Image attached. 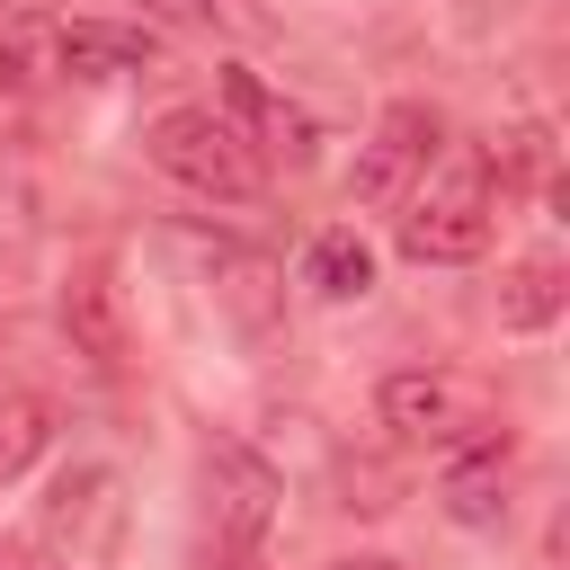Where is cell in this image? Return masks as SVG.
I'll list each match as a JSON object with an SVG mask.
<instances>
[{
	"mask_svg": "<svg viewBox=\"0 0 570 570\" xmlns=\"http://www.w3.org/2000/svg\"><path fill=\"white\" fill-rule=\"evenodd\" d=\"M499 232V187L481 169V142H445L428 160V178L401 196V258L419 267H463L481 258Z\"/></svg>",
	"mask_w": 570,
	"mask_h": 570,
	"instance_id": "6da1fadb",
	"label": "cell"
},
{
	"mask_svg": "<svg viewBox=\"0 0 570 570\" xmlns=\"http://www.w3.org/2000/svg\"><path fill=\"white\" fill-rule=\"evenodd\" d=\"M374 410H383V428L401 445H428V454H472V445L508 436L499 392L481 374H454V365H401V374H383Z\"/></svg>",
	"mask_w": 570,
	"mask_h": 570,
	"instance_id": "7a4b0ae2",
	"label": "cell"
},
{
	"mask_svg": "<svg viewBox=\"0 0 570 570\" xmlns=\"http://www.w3.org/2000/svg\"><path fill=\"white\" fill-rule=\"evenodd\" d=\"M142 151H151L160 178H178V187H196V196H223V205H240V196L267 187L258 151L223 125V107H160L151 134H142Z\"/></svg>",
	"mask_w": 570,
	"mask_h": 570,
	"instance_id": "3957f363",
	"label": "cell"
},
{
	"mask_svg": "<svg viewBox=\"0 0 570 570\" xmlns=\"http://www.w3.org/2000/svg\"><path fill=\"white\" fill-rule=\"evenodd\" d=\"M436 151H445V116L436 107H419V98L383 107L374 134H365V151H356V205H401L428 178Z\"/></svg>",
	"mask_w": 570,
	"mask_h": 570,
	"instance_id": "277c9868",
	"label": "cell"
},
{
	"mask_svg": "<svg viewBox=\"0 0 570 570\" xmlns=\"http://www.w3.org/2000/svg\"><path fill=\"white\" fill-rule=\"evenodd\" d=\"M53 321H62V338H71L80 365H98V374H125V365H134V321H125V294H116V276H107L98 258H80V267L62 276Z\"/></svg>",
	"mask_w": 570,
	"mask_h": 570,
	"instance_id": "5b68a950",
	"label": "cell"
},
{
	"mask_svg": "<svg viewBox=\"0 0 570 570\" xmlns=\"http://www.w3.org/2000/svg\"><path fill=\"white\" fill-rule=\"evenodd\" d=\"M151 53H160V36L125 27V18H36V62L71 71V80H116V71H142Z\"/></svg>",
	"mask_w": 570,
	"mask_h": 570,
	"instance_id": "8992f818",
	"label": "cell"
},
{
	"mask_svg": "<svg viewBox=\"0 0 570 570\" xmlns=\"http://www.w3.org/2000/svg\"><path fill=\"white\" fill-rule=\"evenodd\" d=\"M223 125L258 151V169H267V160L303 169V160H312V142H321V134H312V116H303L285 89H267L249 62H223Z\"/></svg>",
	"mask_w": 570,
	"mask_h": 570,
	"instance_id": "52a82bcc",
	"label": "cell"
},
{
	"mask_svg": "<svg viewBox=\"0 0 570 570\" xmlns=\"http://www.w3.org/2000/svg\"><path fill=\"white\" fill-rule=\"evenodd\" d=\"M205 490H214V525H223L232 543H258V534L276 525V499H285V481H276L240 436H214V445H205Z\"/></svg>",
	"mask_w": 570,
	"mask_h": 570,
	"instance_id": "ba28073f",
	"label": "cell"
},
{
	"mask_svg": "<svg viewBox=\"0 0 570 570\" xmlns=\"http://www.w3.org/2000/svg\"><path fill=\"white\" fill-rule=\"evenodd\" d=\"M205 267H214V303H223L249 338H267V330H276V312H285L276 267H267L258 249H240V240H214V249H205Z\"/></svg>",
	"mask_w": 570,
	"mask_h": 570,
	"instance_id": "9c48e42d",
	"label": "cell"
},
{
	"mask_svg": "<svg viewBox=\"0 0 570 570\" xmlns=\"http://www.w3.org/2000/svg\"><path fill=\"white\" fill-rule=\"evenodd\" d=\"M508 490H517L508 436L499 445H472V454H445V517L454 525H499L508 517Z\"/></svg>",
	"mask_w": 570,
	"mask_h": 570,
	"instance_id": "30bf717a",
	"label": "cell"
},
{
	"mask_svg": "<svg viewBox=\"0 0 570 570\" xmlns=\"http://www.w3.org/2000/svg\"><path fill=\"white\" fill-rule=\"evenodd\" d=\"M481 169H490V187H499V196H543V187H552V169H561L552 125H508L499 142H481Z\"/></svg>",
	"mask_w": 570,
	"mask_h": 570,
	"instance_id": "8fae6325",
	"label": "cell"
},
{
	"mask_svg": "<svg viewBox=\"0 0 570 570\" xmlns=\"http://www.w3.org/2000/svg\"><path fill=\"white\" fill-rule=\"evenodd\" d=\"M45 445H53V401L27 383H0V481H18Z\"/></svg>",
	"mask_w": 570,
	"mask_h": 570,
	"instance_id": "7c38bea8",
	"label": "cell"
},
{
	"mask_svg": "<svg viewBox=\"0 0 570 570\" xmlns=\"http://www.w3.org/2000/svg\"><path fill=\"white\" fill-rule=\"evenodd\" d=\"M303 285H312V294H330V303H347V294H365V285H374V249H365L356 232H321V240L303 249Z\"/></svg>",
	"mask_w": 570,
	"mask_h": 570,
	"instance_id": "4fadbf2b",
	"label": "cell"
},
{
	"mask_svg": "<svg viewBox=\"0 0 570 570\" xmlns=\"http://www.w3.org/2000/svg\"><path fill=\"white\" fill-rule=\"evenodd\" d=\"M561 294H570V285H561V258H552V249H543V258H517L508 285H499V321H508V330H543V321L561 312Z\"/></svg>",
	"mask_w": 570,
	"mask_h": 570,
	"instance_id": "5bb4252c",
	"label": "cell"
},
{
	"mask_svg": "<svg viewBox=\"0 0 570 570\" xmlns=\"http://www.w3.org/2000/svg\"><path fill=\"white\" fill-rule=\"evenodd\" d=\"M18 71H36V18H0V89Z\"/></svg>",
	"mask_w": 570,
	"mask_h": 570,
	"instance_id": "9a60e30c",
	"label": "cell"
},
{
	"mask_svg": "<svg viewBox=\"0 0 570 570\" xmlns=\"http://www.w3.org/2000/svg\"><path fill=\"white\" fill-rule=\"evenodd\" d=\"M0 570H36V543H18V534H0Z\"/></svg>",
	"mask_w": 570,
	"mask_h": 570,
	"instance_id": "2e32d148",
	"label": "cell"
},
{
	"mask_svg": "<svg viewBox=\"0 0 570 570\" xmlns=\"http://www.w3.org/2000/svg\"><path fill=\"white\" fill-rule=\"evenodd\" d=\"M151 9H160V18H205L214 0H151Z\"/></svg>",
	"mask_w": 570,
	"mask_h": 570,
	"instance_id": "e0dca14e",
	"label": "cell"
},
{
	"mask_svg": "<svg viewBox=\"0 0 570 570\" xmlns=\"http://www.w3.org/2000/svg\"><path fill=\"white\" fill-rule=\"evenodd\" d=\"M330 570H401V561H383V552H356V561H330Z\"/></svg>",
	"mask_w": 570,
	"mask_h": 570,
	"instance_id": "ac0fdd59",
	"label": "cell"
}]
</instances>
